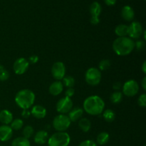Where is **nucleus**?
<instances>
[{"instance_id":"obj_1","label":"nucleus","mask_w":146,"mask_h":146,"mask_svg":"<svg viewBox=\"0 0 146 146\" xmlns=\"http://www.w3.org/2000/svg\"><path fill=\"white\" fill-rule=\"evenodd\" d=\"M105 108L104 100L98 96H91L86 98L84 102V109L87 113L91 115L101 114Z\"/></svg>"},{"instance_id":"obj_2","label":"nucleus","mask_w":146,"mask_h":146,"mask_svg":"<svg viewBox=\"0 0 146 146\" xmlns=\"http://www.w3.org/2000/svg\"><path fill=\"white\" fill-rule=\"evenodd\" d=\"M135 48V42L129 37H118L113 41V49L118 56H127Z\"/></svg>"},{"instance_id":"obj_3","label":"nucleus","mask_w":146,"mask_h":146,"mask_svg":"<svg viewBox=\"0 0 146 146\" xmlns=\"http://www.w3.org/2000/svg\"><path fill=\"white\" fill-rule=\"evenodd\" d=\"M35 95L29 89H23L19 91L15 96V101L21 108L28 109L34 104Z\"/></svg>"},{"instance_id":"obj_4","label":"nucleus","mask_w":146,"mask_h":146,"mask_svg":"<svg viewBox=\"0 0 146 146\" xmlns=\"http://www.w3.org/2000/svg\"><path fill=\"white\" fill-rule=\"evenodd\" d=\"M71 138L66 132H57L53 134L48 139V146H68Z\"/></svg>"},{"instance_id":"obj_5","label":"nucleus","mask_w":146,"mask_h":146,"mask_svg":"<svg viewBox=\"0 0 146 146\" xmlns=\"http://www.w3.org/2000/svg\"><path fill=\"white\" fill-rule=\"evenodd\" d=\"M71 122L68 115L60 114L54 118L53 121V126L58 132H65L71 125Z\"/></svg>"},{"instance_id":"obj_6","label":"nucleus","mask_w":146,"mask_h":146,"mask_svg":"<svg viewBox=\"0 0 146 146\" xmlns=\"http://www.w3.org/2000/svg\"><path fill=\"white\" fill-rule=\"evenodd\" d=\"M86 81L89 85L97 86L101 80V74L99 69L96 68H90L85 74Z\"/></svg>"},{"instance_id":"obj_7","label":"nucleus","mask_w":146,"mask_h":146,"mask_svg":"<svg viewBox=\"0 0 146 146\" xmlns=\"http://www.w3.org/2000/svg\"><path fill=\"white\" fill-rule=\"evenodd\" d=\"M138 91H139V86L138 83L134 80H129L123 86V92L126 96H134L138 94Z\"/></svg>"},{"instance_id":"obj_8","label":"nucleus","mask_w":146,"mask_h":146,"mask_svg":"<svg viewBox=\"0 0 146 146\" xmlns=\"http://www.w3.org/2000/svg\"><path fill=\"white\" fill-rule=\"evenodd\" d=\"M51 74L53 77L57 81H61L63 79L66 74V67L64 63L61 61L54 63L51 68Z\"/></svg>"},{"instance_id":"obj_9","label":"nucleus","mask_w":146,"mask_h":146,"mask_svg":"<svg viewBox=\"0 0 146 146\" xmlns=\"http://www.w3.org/2000/svg\"><path fill=\"white\" fill-rule=\"evenodd\" d=\"M73 107V102L71 99L68 97H64L58 100L56 104V110L61 114L68 113Z\"/></svg>"},{"instance_id":"obj_10","label":"nucleus","mask_w":146,"mask_h":146,"mask_svg":"<svg viewBox=\"0 0 146 146\" xmlns=\"http://www.w3.org/2000/svg\"><path fill=\"white\" fill-rule=\"evenodd\" d=\"M143 34V27L141 23L138 21H133L128 26V34L129 38H139Z\"/></svg>"},{"instance_id":"obj_11","label":"nucleus","mask_w":146,"mask_h":146,"mask_svg":"<svg viewBox=\"0 0 146 146\" xmlns=\"http://www.w3.org/2000/svg\"><path fill=\"white\" fill-rule=\"evenodd\" d=\"M29 62L24 58H19L16 60L14 64V71L17 75L24 74L28 69Z\"/></svg>"},{"instance_id":"obj_12","label":"nucleus","mask_w":146,"mask_h":146,"mask_svg":"<svg viewBox=\"0 0 146 146\" xmlns=\"http://www.w3.org/2000/svg\"><path fill=\"white\" fill-rule=\"evenodd\" d=\"M13 135V130L8 125H2L0 126V141L5 142L11 139Z\"/></svg>"},{"instance_id":"obj_13","label":"nucleus","mask_w":146,"mask_h":146,"mask_svg":"<svg viewBox=\"0 0 146 146\" xmlns=\"http://www.w3.org/2000/svg\"><path fill=\"white\" fill-rule=\"evenodd\" d=\"M31 114L36 118H44L46 115V110L44 106L40 105L34 106L31 111Z\"/></svg>"},{"instance_id":"obj_14","label":"nucleus","mask_w":146,"mask_h":146,"mask_svg":"<svg viewBox=\"0 0 146 146\" xmlns=\"http://www.w3.org/2000/svg\"><path fill=\"white\" fill-rule=\"evenodd\" d=\"M83 113H84V110L78 107L72 108L71 111L68 112V118L70 121L72 122H76L78 120H80L82 117Z\"/></svg>"},{"instance_id":"obj_15","label":"nucleus","mask_w":146,"mask_h":146,"mask_svg":"<svg viewBox=\"0 0 146 146\" xmlns=\"http://www.w3.org/2000/svg\"><path fill=\"white\" fill-rule=\"evenodd\" d=\"M121 16L125 21H131L134 19L135 12L133 9L130 6H125L121 10Z\"/></svg>"},{"instance_id":"obj_16","label":"nucleus","mask_w":146,"mask_h":146,"mask_svg":"<svg viewBox=\"0 0 146 146\" xmlns=\"http://www.w3.org/2000/svg\"><path fill=\"white\" fill-rule=\"evenodd\" d=\"M64 89V85L60 81L52 83L49 86V93L52 96H58L62 92Z\"/></svg>"},{"instance_id":"obj_17","label":"nucleus","mask_w":146,"mask_h":146,"mask_svg":"<svg viewBox=\"0 0 146 146\" xmlns=\"http://www.w3.org/2000/svg\"><path fill=\"white\" fill-rule=\"evenodd\" d=\"M48 139V133L45 131H39L34 135V142L39 145L46 143Z\"/></svg>"},{"instance_id":"obj_18","label":"nucleus","mask_w":146,"mask_h":146,"mask_svg":"<svg viewBox=\"0 0 146 146\" xmlns=\"http://www.w3.org/2000/svg\"><path fill=\"white\" fill-rule=\"evenodd\" d=\"M13 121V115L8 110L0 111V122L4 125H8Z\"/></svg>"},{"instance_id":"obj_19","label":"nucleus","mask_w":146,"mask_h":146,"mask_svg":"<svg viewBox=\"0 0 146 146\" xmlns=\"http://www.w3.org/2000/svg\"><path fill=\"white\" fill-rule=\"evenodd\" d=\"M115 33L119 37H125L128 34V26L125 24H120L115 29Z\"/></svg>"},{"instance_id":"obj_20","label":"nucleus","mask_w":146,"mask_h":146,"mask_svg":"<svg viewBox=\"0 0 146 146\" xmlns=\"http://www.w3.org/2000/svg\"><path fill=\"white\" fill-rule=\"evenodd\" d=\"M90 12L91 14V17H98L101 12V6L97 1L93 2L90 7Z\"/></svg>"},{"instance_id":"obj_21","label":"nucleus","mask_w":146,"mask_h":146,"mask_svg":"<svg viewBox=\"0 0 146 146\" xmlns=\"http://www.w3.org/2000/svg\"><path fill=\"white\" fill-rule=\"evenodd\" d=\"M78 126L84 132H88L91 129V122L86 118H82L78 121Z\"/></svg>"},{"instance_id":"obj_22","label":"nucleus","mask_w":146,"mask_h":146,"mask_svg":"<svg viewBox=\"0 0 146 146\" xmlns=\"http://www.w3.org/2000/svg\"><path fill=\"white\" fill-rule=\"evenodd\" d=\"M29 139L24 137H18L15 138L11 143V146H30Z\"/></svg>"},{"instance_id":"obj_23","label":"nucleus","mask_w":146,"mask_h":146,"mask_svg":"<svg viewBox=\"0 0 146 146\" xmlns=\"http://www.w3.org/2000/svg\"><path fill=\"white\" fill-rule=\"evenodd\" d=\"M109 135L106 132H101L97 136V143L99 145H105L109 141Z\"/></svg>"},{"instance_id":"obj_24","label":"nucleus","mask_w":146,"mask_h":146,"mask_svg":"<svg viewBox=\"0 0 146 146\" xmlns=\"http://www.w3.org/2000/svg\"><path fill=\"white\" fill-rule=\"evenodd\" d=\"M103 116H104L106 121H107V122H112V121L115 120V113L112 110L107 109L104 112Z\"/></svg>"},{"instance_id":"obj_25","label":"nucleus","mask_w":146,"mask_h":146,"mask_svg":"<svg viewBox=\"0 0 146 146\" xmlns=\"http://www.w3.org/2000/svg\"><path fill=\"white\" fill-rule=\"evenodd\" d=\"M23 125H24V122L20 118H16L14 121H11V128L12 130L14 131H19L22 128Z\"/></svg>"},{"instance_id":"obj_26","label":"nucleus","mask_w":146,"mask_h":146,"mask_svg":"<svg viewBox=\"0 0 146 146\" xmlns=\"http://www.w3.org/2000/svg\"><path fill=\"white\" fill-rule=\"evenodd\" d=\"M123 98V94L120 91H117L113 93L111 96V101L113 104H119Z\"/></svg>"},{"instance_id":"obj_27","label":"nucleus","mask_w":146,"mask_h":146,"mask_svg":"<svg viewBox=\"0 0 146 146\" xmlns=\"http://www.w3.org/2000/svg\"><path fill=\"white\" fill-rule=\"evenodd\" d=\"M63 85L65 86L67 88H72L75 84V79L72 76H64L63 78Z\"/></svg>"},{"instance_id":"obj_28","label":"nucleus","mask_w":146,"mask_h":146,"mask_svg":"<svg viewBox=\"0 0 146 146\" xmlns=\"http://www.w3.org/2000/svg\"><path fill=\"white\" fill-rule=\"evenodd\" d=\"M33 134H34V128L31 125H27L23 130V135H24L23 137L27 138V139L31 138Z\"/></svg>"},{"instance_id":"obj_29","label":"nucleus","mask_w":146,"mask_h":146,"mask_svg":"<svg viewBox=\"0 0 146 146\" xmlns=\"http://www.w3.org/2000/svg\"><path fill=\"white\" fill-rule=\"evenodd\" d=\"M111 61L108 59H104L99 63V67L100 70H102V71H106V70L108 69V68L111 67Z\"/></svg>"},{"instance_id":"obj_30","label":"nucleus","mask_w":146,"mask_h":146,"mask_svg":"<svg viewBox=\"0 0 146 146\" xmlns=\"http://www.w3.org/2000/svg\"><path fill=\"white\" fill-rule=\"evenodd\" d=\"M9 74L8 71L5 68L1 66V68H0V81H7L9 78Z\"/></svg>"},{"instance_id":"obj_31","label":"nucleus","mask_w":146,"mask_h":146,"mask_svg":"<svg viewBox=\"0 0 146 146\" xmlns=\"http://www.w3.org/2000/svg\"><path fill=\"white\" fill-rule=\"evenodd\" d=\"M138 105L141 107H145L146 106V95L145 94H142L139 96L138 99Z\"/></svg>"},{"instance_id":"obj_32","label":"nucleus","mask_w":146,"mask_h":146,"mask_svg":"<svg viewBox=\"0 0 146 146\" xmlns=\"http://www.w3.org/2000/svg\"><path fill=\"white\" fill-rule=\"evenodd\" d=\"M135 46L136 47L138 51H142V50L144 49V48L145 46V42L143 41H142V40H139L136 43H135Z\"/></svg>"},{"instance_id":"obj_33","label":"nucleus","mask_w":146,"mask_h":146,"mask_svg":"<svg viewBox=\"0 0 146 146\" xmlns=\"http://www.w3.org/2000/svg\"><path fill=\"white\" fill-rule=\"evenodd\" d=\"M79 146H97L96 143L91 140H86L80 143Z\"/></svg>"},{"instance_id":"obj_34","label":"nucleus","mask_w":146,"mask_h":146,"mask_svg":"<svg viewBox=\"0 0 146 146\" xmlns=\"http://www.w3.org/2000/svg\"><path fill=\"white\" fill-rule=\"evenodd\" d=\"M74 94H75V91H74V88H68L65 93L66 97H68V98H71L74 95Z\"/></svg>"},{"instance_id":"obj_35","label":"nucleus","mask_w":146,"mask_h":146,"mask_svg":"<svg viewBox=\"0 0 146 146\" xmlns=\"http://www.w3.org/2000/svg\"><path fill=\"white\" fill-rule=\"evenodd\" d=\"M29 62L32 63V64H36V63L38 61V58L37 56H30L29 58Z\"/></svg>"},{"instance_id":"obj_36","label":"nucleus","mask_w":146,"mask_h":146,"mask_svg":"<svg viewBox=\"0 0 146 146\" xmlns=\"http://www.w3.org/2000/svg\"><path fill=\"white\" fill-rule=\"evenodd\" d=\"M121 87H122V85H121V84L120 82H115V84L113 85V88L114 90H115V91H119L121 88Z\"/></svg>"},{"instance_id":"obj_37","label":"nucleus","mask_w":146,"mask_h":146,"mask_svg":"<svg viewBox=\"0 0 146 146\" xmlns=\"http://www.w3.org/2000/svg\"><path fill=\"white\" fill-rule=\"evenodd\" d=\"M30 115H31V113H30L28 110L27 109L23 110V112H22V113H21V115H22L24 118H29V117L30 116Z\"/></svg>"},{"instance_id":"obj_38","label":"nucleus","mask_w":146,"mask_h":146,"mask_svg":"<svg viewBox=\"0 0 146 146\" xmlns=\"http://www.w3.org/2000/svg\"><path fill=\"white\" fill-rule=\"evenodd\" d=\"M99 18L98 17H91V22L92 24H94V25H96L99 23Z\"/></svg>"},{"instance_id":"obj_39","label":"nucleus","mask_w":146,"mask_h":146,"mask_svg":"<svg viewBox=\"0 0 146 146\" xmlns=\"http://www.w3.org/2000/svg\"><path fill=\"white\" fill-rule=\"evenodd\" d=\"M104 1L108 6H113L116 3L117 0H104Z\"/></svg>"},{"instance_id":"obj_40","label":"nucleus","mask_w":146,"mask_h":146,"mask_svg":"<svg viewBox=\"0 0 146 146\" xmlns=\"http://www.w3.org/2000/svg\"><path fill=\"white\" fill-rule=\"evenodd\" d=\"M141 85H142V87L143 88V90H146V78L145 77H144L142 81V83H141Z\"/></svg>"},{"instance_id":"obj_41","label":"nucleus","mask_w":146,"mask_h":146,"mask_svg":"<svg viewBox=\"0 0 146 146\" xmlns=\"http://www.w3.org/2000/svg\"><path fill=\"white\" fill-rule=\"evenodd\" d=\"M142 71H143V72L144 73V74H145V73H146V62H145V61L143 63V64Z\"/></svg>"},{"instance_id":"obj_42","label":"nucleus","mask_w":146,"mask_h":146,"mask_svg":"<svg viewBox=\"0 0 146 146\" xmlns=\"http://www.w3.org/2000/svg\"><path fill=\"white\" fill-rule=\"evenodd\" d=\"M0 68H1V65H0Z\"/></svg>"},{"instance_id":"obj_43","label":"nucleus","mask_w":146,"mask_h":146,"mask_svg":"<svg viewBox=\"0 0 146 146\" xmlns=\"http://www.w3.org/2000/svg\"><path fill=\"white\" fill-rule=\"evenodd\" d=\"M1 146H2V145H1Z\"/></svg>"}]
</instances>
